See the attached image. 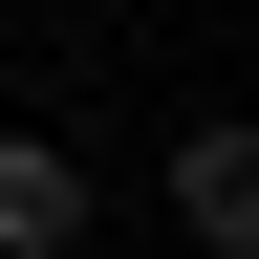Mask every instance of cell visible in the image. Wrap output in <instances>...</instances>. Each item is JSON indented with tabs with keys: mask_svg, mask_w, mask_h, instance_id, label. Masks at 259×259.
<instances>
[{
	"mask_svg": "<svg viewBox=\"0 0 259 259\" xmlns=\"http://www.w3.org/2000/svg\"><path fill=\"white\" fill-rule=\"evenodd\" d=\"M0 259H87V151L0 130Z\"/></svg>",
	"mask_w": 259,
	"mask_h": 259,
	"instance_id": "7a4b0ae2",
	"label": "cell"
},
{
	"mask_svg": "<svg viewBox=\"0 0 259 259\" xmlns=\"http://www.w3.org/2000/svg\"><path fill=\"white\" fill-rule=\"evenodd\" d=\"M173 238H194V259H259V108L173 130Z\"/></svg>",
	"mask_w": 259,
	"mask_h": 259,
	"instance_id": "6da1fadb",
	"label": "cell"
}]
</instances>
